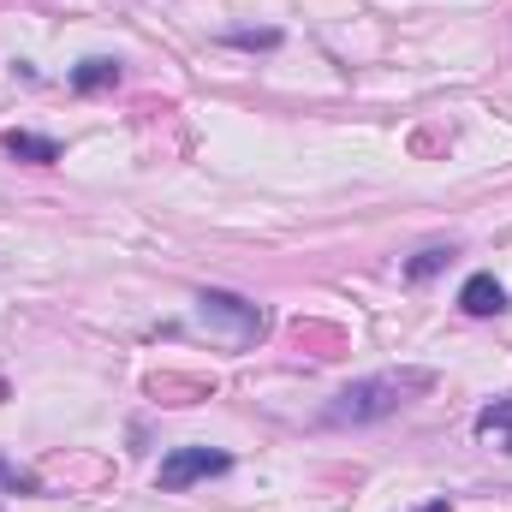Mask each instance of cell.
Segmentation results:
<instances>
[{
  "instance_id": "6da1fadb",
  "label": "cell",
  "mask_w": 512,
  "mask_h": 512,
  "mask_svg": "<svg viewBox=\"0 0 512 512\" xmlns=\"http://www.w3.org/2000/svg\"><path fill=\"white\" fill-rule=\"evenodd\" d=\"M435 376L429 370H382V376H358V382H346L334 399H328V423L334 429H364V423H382L393 417L399 405H411L417 393H429Z\"/></svg>"
},
{
  "instance_id": "7a4b0ae2",
  "label": "cell",
  "mask_w": 512,
  "mask_h": 512,
  "mask_svg": "<svg viewBox=\"0 0 512 512\" xmlns=\"http://www.w3.org/2000/svg\"><path fill=\"white\" fill-rule=\"evenodd\" d=\"M197 322H203L209 334H227L233 346H251L256 334L268 328V316L256 310L251 298H239V292H221V286H203V292H197Z\"/></svg>"
},
{
  "instance_id": "3957f363",
  "label": "cell",
  "mask_w": 512,
  "mask_h": 512,
  "mask_svg": "<svg viewBox=\"0 0 512 512\" xmlns=\"http://www.w3.org/2000/svg\"><path fill=\"white\" fill-rule=\"evenodd\" d=\"M227 465H233V459L215 453V447H173V453L161 459L155 483H161L167 495H179V489H191V483H203V477H221Z\"/></svg>"
},
{
  "instance_id": "277c9868",
  "label": "cell",
  "mask_w": 512,
  "mask_h": 512,
  "mask_svg": "<svg viewBox=\"0 0 512 512\" xmlns=\"http://www.w3.org/2000/svg\"><path fill=\"white\" fill-rule=\"evenodd\" d=\"M459 310H465V316H501V310H507L501 280H495V274H471V280L459 286Z\"/></svg>"
},
{
  "instance_id": "5b68a950",
  "label": "cell",
  "mask_w": 512,
  "mask_h": 512,
  "mask_svg": "<svg viewBox=\"0 0 512 512\" xmlns=\"http://www.w3.org/2000/svg\"><path fill=\"white\" fill-rule=\"evenodd\" d=\"M108 84H120V60H84V66H72V90L78 96H90V90H108Z\"/></svg>"
},
{
  "instance_id": "8992f818",
  "label": "cell",
  "mask_w": 512,
  "mask_h": 512,
  "mask_svg": "<svg viewBox=\"0 0 512 512\" xmlns=\"http://www.w3.org/2000/svg\"><path fill=\"white\" fill-rule=\"evenodd\" d=\"M6 149H12L18 161H36V167L60 161V143H54V137H36V131H6Z\"/></svg>"
},
{
  "instance_id": "52a82bcc",
  "label": "cell",
  "mask_w": 512,
  "mask_h": 512,
  "mask_svg": "<svg viewBox=\"0 0 512 512\" xmlns=\"http://www.w3.org/2000/svg\"><path fill=\"white\" fill-rule=\"evenodd\" d=\"M477 435H495V441L512 453V399H495V405L477 417Z\"/></svg>"
},
{
  "instance_id": "ba28073f",
  "label": "cell",
  "mask_w": 512,
  "mask_h": 512,
  "mask_svg": "<svg viewBox=\"0 0 512 512\" xmlns=\"http://www.w3.org/2000/svg\"><path fill=\"white\" fill-rule=\"evenodd\" d=\"M447 262H453V245H423V251L405 262V280H429V274L447 268Z\"/></svg>"
},
{
  "instance_id": "9c48e42d",
  "label": "cell",
  "mask_w": 512,
  "mask_h": 512,
  "mask_svg": "<svg viewBox=\"0 0 512 512\" xmlns=\"http://www.w3.org/2000/svg\"><path fill=\"white\" fill-rule=\"evenodd\" d=\"M0 483H6V489H18V495H36V477H30V471H12L6 459H0Z\"/></svg>"
},
{
  "instance_id": "30bf717a",
  "label": "cell",
  "mask_w": 512,
  "mask_h": 512,
  "mask_svg": "<svg viewBox=\"0 0 512 512\" xmlns=\"http://www.w3.org/2000/svg\"><path fill=\"white\" fill-rule=\"evenodd\" d=\"M233 42H239V48H274L280 36H274V30H233Z\"/></svg>"
},
{
  "instance_id": "8fae6325",
  "label": "cell",
  "mask_w": 512,
  "mask_h": 512,
  "mask_svg": "<svg viewBox=\"0 0 512 512\" xmlns=\"http://www.w3.org/2000/svg\"><path fill=\"white\" fill-rule=\"evenodd\" d=\"M423 512H453V507H447V501H429V507H423Z\"/></svg>"
}]
</instances>
